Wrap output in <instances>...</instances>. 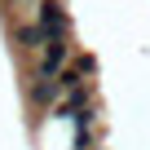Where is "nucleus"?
Masks as SVG:
<instances>
[{"mask_svg":"<svg viewBox=\"0 0 150 150\" xmlns=\"http://www.w3.org/2000/svg\"><path fill=\"white\" fill-rule=\"evenodd\" d=\"M40 27H44L49 40H66L71 35V13L57 5V0H44V5H40Z\"/></svg>","mask_w":150,"mask_h":150,"instance_id":"nucleus-1","label":"nucleus"},{"mask_svg":"<svg viewBox=\"0 0 150 150\" xmlns=\"http://www.w3.org/2000/svg\"><path fill=\"white\" fill-rule=\"evenodd\" d=\"M62 66H66V40H49L40 62H35V80H57Z\"/></svg>","mask_w":150,"mask_h":150,"instance_id":"nucleus-2","label":"nucleus"},{"mask_svg":"<svg viewBox=\"0 0 150 150\" xmlns=\"http://www.w3.org/2000/svg\"><path fill=\"white\" fill-rule=\"evenodd\" d=\"M57 97H62V80H35V84H31V102H35V106H53V110H57V106H62Z\"/></svg>","mask_w":150,"mask_h":150,"instance_id":"nucleus-3","label":"nucleus"},{"mask_svg":"<svg viewBox=\"0 0 150 150\" xmlns=\"http://www.w3.org/2000/svg\"><path fill=\"white\" fill-rule=\"evenodd\" d=\"M18 44H22V49H40V53H44L49 35H44V27H40V22H35V27H18Z\"/></svg>","mask_w":150,"mask_h":150,"instance_id":"nucleus-4","label":"nucleus"},{"mask_svg":"<svg viewBox=\"0 0 150 150\" xmlns=\"http://www.w3.org/2000/svg\"><path fill=\"white\" fill-rule=\"evenodd\" d=\"M75 71H80V75H93L97 71V57L93 53H80V57H75Z\"/></svg>","mask_w":150,"mask_h":150,"instance_id":"nucleus-5","label":"nucleus"}]
</instances>
